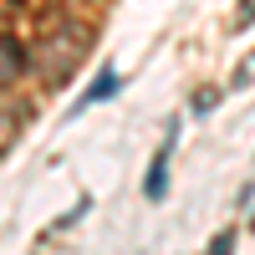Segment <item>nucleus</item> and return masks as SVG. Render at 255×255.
<instances>
[{"mask_svg":"<svg viewBox=\"0 0 255 255\" xmlns=\"http://www.w3.org/2000/svg\"><path fill=\"white\" fill-rule=\"evenodd\" d=\"M0 51H5V67H10V77H15L20 67H26V61H31V56H26V46H20L15 36H0Z\"/></svg>","mask_w":255,"mask_h":255,"instance_id":"obj_4","label":"nucleus"},{"mask_svg":"<svg viewBox=\"0 0 255 255\" xmlns=\"http://www.w3.org/2000/svg\"><path fill=\"white\" fill-rule=\"evenodd\" d=\"M209 255H235V230H220V235L209 240Z\"/></svg>","mask_w":255,"mask_h":255,"instance_id":"obj_6","label":"nucleus"},{"mask_svg":"<svg viewBox=\"0 0 255 255\" xmlns=\"http://www.w3.org/2000/svg\"><path fill=\"white\" fill-rule=\"evenodd\" d=\"M179 118L168 123V133H163V148L153 153V163H148V174H143V199L148 204H163V194H168V158H174V143H179Z\"/></svg>","mask_w":255,"mask_h":255,"instance_id":"obj_1","label":"nucleus"},{"mask_svg":"<svg viewBox=\"0 0 255 255\" xmlns=\"http://www.w3.org/2000/svg\"><path fill=\"white\" fill-rule=\"evenodd\" d=\"M26 113H31L26 102H5V108H0V153H5V148L15 143V128L26 123Z\"/></svg>","mask_w":255,"mask_h":255,"instance_id":"obj_3","label":"nucleus"},{"mask_svg":"<svg viewBox=\"0 0 255 255\" xmlns=\"http://www.w3.org/2000/svg\"><path fill=\"white\" fill-rule=\"evenodd\" d=\"M108 97H118V72H113V67H102V72L92 77V87L72 102V118H82L87 108H97V102H108Z\"/></svg>","mask_w":255,"mask_h":255,"instance_id":"obj_2","label":"nucleus"},{"mask_svg":"<svg viewBox=\"0 0 255 255\" xmlns=\"http://www.w3.org/2000/svg\"><path fill=\"white\" fill-rule=\"evenodd\" d=\"M215 108H220V92H215V87H199L194 102H189V113H194V118H209Z\"/></svg>","mask_w":255,"mask_h":255,"instance_id":"obj_5","label":"nucleus"}]
</instances>
